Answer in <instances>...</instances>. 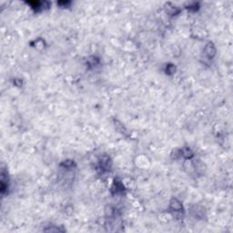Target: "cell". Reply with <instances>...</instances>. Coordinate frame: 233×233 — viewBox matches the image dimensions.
<instances>
[{
  "instance_id": "obj_3",
  "label": "cell",
  "mask_w": 233,
  "mask_h": 233,
  "mask_svg": "<svg viewBox=\"0 0 233 233\" xmlns=\"http://www.w3.org/2000/svg\"><path fill=\"white\" fill-rule=\"evenodd\" d=\"M170 208L173 210L176 211H181L182 210V205L177 199H172L170 201Z\"/></svg>"
},
{
  "instance_id": "obj_5",
  "label": "cell",
  "mask_w": 233,
  "mask_h": 233,
  "mask_svg": "<svg viewBox=\"0 0 233 233\" xmlns=\"http://www.w3.org/2000/svg\"><path fill=\"white\" fill-rule=\"evenodd\" d=\"M112 191L115 190L116 193H119V192H122L124 190V187L123 185L119 182V181H115L113 186H112V189H111Z\"/></svg>"
},
{
  "instance_id": "obj_4",
  "label": "cell",
  "mask_w": 233,
  "mask_h": 233,
  "mask_svg": "<svg viewBox=\"0 0 233 233\" xmlns=\"http://www.w3.org/2000/svg\"><path fill=\"white\" fill-rule=\"evenodd\" d=\"M180 155L185 159H191L193 157V152L189 147H183L180 150Z\"/></svg>"
},
{
  "instance_id": "obj_1",
  "label": "cell",
  "mask_w": 233,
  "mask_h": 233,
  "mask_svg": "<svg viewBox=\"0 0 233 233\" xmlns=\"http://www.w3.org/2000/svg\"><path fill=\"white\" fill-rule=\"evenodd\" d=\"M7 172L4 169H2L1 171V194L4 195L8 188V179L7 176Z\"/></svg>"
},
{
  "instance_id": "obj_6",
  "label": "cell",
  "mask_w": 233,
  "mask_h": 233,
  "mask_svg": "<svg viewBox=\"0 0 233 233\" xmlns=\"http://www.w3.org/2000/svg\"><path fill=\"white\" fill-rule=\"evenodd\" d=\"M74 165V162L72 160H66L63 163H61V166H64L65 168H71Z\"/></svg>"
},
{
  "instance_id": "obj_2",
  "label": "cell",
  "mask_w": 233,
  "mask_h": 233,
  "mask_svg": "<svg viewBox=\"0 0 233 233\" xmlns=\"http://www.w3.org/2000/svg\"><path fill=\"white\" fill-rule=\"evenodd\" d=\"M205 54L208 56L209 58H212L214 57V55L216 54V49L212 43H209L205 47Z\"/></svg>"
}]
</instances>
